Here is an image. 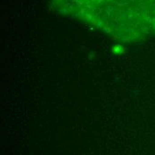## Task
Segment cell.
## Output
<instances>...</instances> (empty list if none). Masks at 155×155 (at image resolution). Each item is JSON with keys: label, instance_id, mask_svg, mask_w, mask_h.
<instances>
[{"label": "cell", "instance_id": "cell-1", "mask_svg": "<svg viewBox=\"0 0 155 155\" xmlns=\"http://www.w3.org/2000/svg\"><path fill=\"white\" fill-rule=\"evenodd\" d=\"M50 7L127 44L155 36V0H50Z\"/></svg>", "mask_w": 155, "mask_h": 155}]
</instances>
